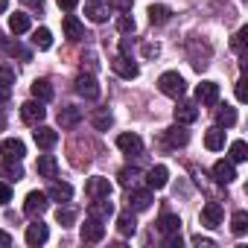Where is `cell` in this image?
<instances>
[{
	"mask_svg": "<svg viewBox=\"0 0 248 248\" xmlns=\"http://www.w3.org/2000/svg\"><path fill=\"white\" fill-rule=\"evenodd\" d=\"M187 53H190V64L196 67V70H204L207 64H210V44L207 41H202V38H193L190 44H187Z\"/></svg>",
	"mask_w": 248,
	"mask_h": 248,
	"instance_id": "1",
	"label": "cell"
},
{
	"mask_svg": "<svg viewBox=\"0 0 248 248\" xmlns=\"http://www.w3.org/2000/svg\"><path fill=\"white\" fill-rule=\"evenodd\" d=\"M158 88H161V93H167V96L178 99V96L184 93V79H181V73L170 70V73H164V76L158 79Z\"/></svg>",
	"mask_w": 248,
	"mask_h": 248,
	"instance_id": "2",
	"label": "cell"
},
{
	"mask_svg": "<svg viewBox=\"0 0 248 248\" xmlns=\"http://www.w3.org/2000/svg\"><path fill=\"white\" fill-rule=\"evenodd\" d=\"M21 117H24V123H30V126H38V123H44V117H47V108H44L41 99H30V102L21 105Z\"/></svg>",
	"mask_w": 248,
	"mask_h": 248,
	"instance_id": "3",
	"label": "cell"
},
{
	"mask_svg": "<svg viewBox=\"0 0 248 248\" xmlns=\"http://www.w3.org/2000/svg\"><path fill=\"white\" fill-rule=\"evenodd\" d=\"M73 88H76V93L85 96V99H99V85H96V79H93L91 73H79L76 82H73Z\"/></svg>",
	"mask_w": 248,
	"mask_h": 248,
	"instance_id": "4",
	"label": "cell"
},
{
	"mask_svg": "<svg viewBox=\"0 0 248 248\" xmlns=\"http://www.w3.org/2000/svg\"><path fill=\"white\" fill-rule=\"evenodd\" d=\"M111 67H114V73L117 76H123V79H138V73H140V67L129 59V56H117V59H111Z\"/></svg>",
	"mask_w": 248,
	"mask_h": 248,
	"instance_id": "5",
	"label": "cell"
},
{
	"mask_svg": "<svg viewBox=\"0 0 248 248\" xmlns=\"http://www.w3.org/2000/svg\"><path fill=\"white\" fill-rule=\"evenodd\" d=\"M47 207H50L47 193H38V190H32V193L27 196V202H24V213H27V216H41Z\"/></svg>",
	"mask_w": 248,
	"mask_h": 248,
	"instance_id": "6",
	"label": "cell"
},
{
	"mask_svg": "<svg viewBox=\"0 0 248 248\" xmlns=\"http://www.w3.org/2000/svg\"><path fill=\"white\" fill-rule=\"evenodd\" d=\"M105 236V222L96 219V216H88L85 225H82V239L85 242H99Z\"/></svg>",
	"mask_w": 248,
	"mask_h": 248,
	"instance_id": "7",
	"label": "cell"
},
{
	"mask_svg": "<svg viewBox=\"0 0 248 248\" xmlns=\"http://www.w3.org/2000/svg\"><path fill=\"white\" fill-rule=\"evenodd\" d=\"M32 138H35V146H38V149H53V146L59 143V132L50 129V126H41V123L35 126Z\"/></svg>",
	"mask_w": 248,
	"mask_h": 248,
	"instance_id": "8",
	"label": "cell"
},
{
	"mask_svg": "<svg viewBox=\"0 0 248 248\" xmlns=\"http://www.w3.org/2000/svg\"><path fill=\"white\" fill-rule=\"evenodd\" d=\"M85 190H88V196H91V199H111V193H114V187H111V181H108V178H102V175H96V178H91Z\"/></svg>",
	"mask_w": 248,
	"mask_h": 248,
	"instance_id": "9",
	"label": "cell"
},
{
	"mask_svg": "<svg viewBox=\"0 0 248 248\" xmlns=\"http://www.w3.org/2000/svg\"><path fill=\"white\" fill-rule=\"evenodd\" d=\"M222 216H225L222 213V204L219 202H207L204 210H202V225L204 228H219L222 225Z\"/></svg>",
	"mask_w": 248,
	"mask_h": 248,
	"instance_id": "10",
	"label": "cell"
},
{
	"mask_svg": "<svg viewBox=\"0 0 248 248\" xmlns=\"http://www.w3.org/2000/svg\"><path fill=\"white\" fill-rule=\"evenodd\" d=\"M164 140H167L172 149H178V146H187V143H190V132L181 126V123H175L172 129H167V132H164Z\"/></svg>",
	"mask_w": 248,
	"mask_h": 248,
	"instance_id": "11",
	"label": "cell"
},
{
	"mask_svg": "<svg viewBox=\"0 0 248 248\" xmlns=\"http://www.w3.org/2000/svg\"><path fill=\"white\" fill-rule=\"evenodd\" d=\"M196 99H199L202 105H216V102H219V85H216V82H202V85L196 88Z\"/></svg>",
	"mask_w": 248,
	"mask_h": 248,
	"instance_id": "12",
	"label": "cell"
},
{
	"mask_svg": "<svg viewBox=\"0 0 248 248\" xmlns=\"http://www.w3.org/2000/svg\"><path fill=\"white\" fill-rule=\"evenodd\" d=\"M233 178H236L233 161H216V164H213V181H216V184H231Z\"/></svg>",
	"mask_w": 248,
	"mask_h": 248,
	"instance_id": "13",
	"label": "cell"
},
{
	"mask_svg": "<svg viewBox=\"0 0 248 248\" xmlns=\"http://www.w3.org/2000/svg\"><path fill=\"white\" fill-rule=\"evenodd\" d=\"M47 236H50V231H47V225L38 219V222H32L30 228H27V245H32V248H38V245H44L47 242Z\"/></svg>",
	"mask_w": 248,
	"mask_h": 248,
	"instance_id": "14",
	"label": "cell"
},
{
	"mask_svg": "<svg viewBox=\"0 0 248 248\" xmlns=\"http://www.w3.org/2000/svg\"><path fill=\"white\" fill-rule=\"evenodd\" d=\"M0 152H3V161H21V158L27 155V146H24L18 138H9V140H3Z\"/></svg>",
	"mask_w": 248,
	"mask_h": 248,
	"instance_id": "15",
	"label": "cell"
},
{
	"mask_svg": "<svg viewBox=\"0 0 248 248\" xmlns=\"http://www.w3.org/2000/svg\"><path fill=\"white\" fill-rule=\"evenodd\" d=\"M79 120H82V108H76V105H64L59 111V126L62 129H76Z\"/></svg>",
	"mask_w": 248,
	"mask_h": 248,
	"instance_id": "16",
	"label": "cell"
},
{
	"mask_svg": "<svg viewBox=\"0 0 248 248\" xmlns=\"http://www.w3.org/2000/svg\"><path fill=\"white\" fill-rule=\"evenodd\" d=\"M152 207V190H132L129 193V210H149Z\"/></svg>",
	"mask_w": 248,
	"mask_h": 248,
	"instance_id": "17",
	"label": "cell"
},
{
	"mask_svg": "<svg viewBox=\"0 0 248 248\" xmlns=\"http://www.w3.org/2000/svg\"><path fill=\"white\" fill-rule=\"evenodd\" d=\"M62 27H64L67 41H82V38H85V27L79 24V18H76V15H64Z\"/></svg>",
	"mask_w": 248,
	"mask_h": 248,
	"instance_id": "18",
	"label": "cell"
},
{
	"mask_svg": "<svg viewBox=\"0 0 248 248\" xmlns=\"http://www.w3.org/2000/svg\"><path fill=\"white\" fill-rule=\"evenodd\" d=\"M167 181H170V170H167V167H152V170L146 172V184H149V190H164Z\"/></svg>",
	"mask_w": 248,
	"mask_h": 248,
	"instance_id": "19",
	"label": "cell"
},
{
	"mask_svg": "<svg viewBox=\"0 0 248 248\" xmlns=\"http://www.w3.org/2000/svg\"><path fill=\"white\" fill-rule=\"evenodd\" d=\"M117 146L126 152V155H138L140 149H143V140L138 138V135H129V132H123L120 138H117Z\"/></svg>",
	"mask_w": 248,
	"mask_h": 248,
	"instance_id": "20",
	"label": "cell"
},
{
	"mask_svg": "<svg viewBox=\"0 0 248 248\" xmlns=\"http://www.w3.org/2000/svg\"><path fill=\"white\" fill-rule=\"evenodd\" d=\"M199 120V108L193 102H178L175 108V123H181V126H187V123H196Z\"/></svg>",
	"mask_w": 248,
	"mask_h": 248,
	"instance_id": "21",
	"label": "cell"
},
{
	"mask_svg": "<svg viewBox=\"0 0 248 248\" xmlns=\"http://www.w3.org/2000/svg\"><path fill=\"white\" fill-rule=\"evenodd\" d=\"M35 170H38V175H41V178H50V181H53V178H56V172H59V161H56L53 155H41Z\"/></svg>",
	"mask_w": 248,
	"mask_h": 248,
	"instance_id": "22",
	"label": "cell"
},
{
	"mask_svg": "<svg viewBox=\"0 0 248 248\" xmlns=\"http://www.w3.org/2000/svg\"><path fill=\"white\" fill-rule=\"evenodd\" d=\"M47 199H56V202H70L73 199V187L64 184V181H53L50 190H47Z\"/></svg>",
	"mask_w": 248,
	"mask_h": 248,
	"instance_id": "23",
	"label": "cell"
},
{
	"mask_svg": "<svg viewBox=\"0 0 248 248\" xmlns=\"http://www.w3.org/2000/svg\"><path fill=\"white\" fill-rule=\"evenodd\" d=\"M117 228H120L123 236H132V233L138 231V219H135V213H132V210H123V213L117 216Z\"/></svg>",
	"mask_w": 248,
	"mask_h": 248,
	"instance_id": "24",
	"label": "cell"
},
{
	"mask_svg": "<svg viewBox=\"0 0 248 248\" xmlns=\"http://www.w3.org/2000/svg\"><path fill=\"white\" fill-rule=\"evenodd\" d=\"M158 231L161 233H178L181 231V219L175 213H161L158 216Z\"/></svg>",
	"mask_w": 248,
	"mask_h": 248,
	"instance_id": "25",
	"label": "cell"
},
{
	"mask_svg": "<svg viewBox=\"0 0 248 248\" xmlns=\"http://www.w3.org/2000/svg\"><path fill=\"white\" fill-rule=\"evenodd\" d=\"M0 178H6V181H21V178H24L21 161H3V164H0Z\"/></svg>",
	"mask_w": 248,
	"mask_h": 248,
	"instance_id": "26",
	"label": "cell"
},
{
	"mask_svg": "<svg viewBox=\"0 0 248 248\" xmlns=\"http://www.w3.org/2000/svg\"><path fill=\"white\" fill-rule=\"evenodd\" d=\"M114 213V204L108 199H93V204L88 207V216H96V219H108Z\"/></svg>",
	"mask_w": 248,
	"mask_h": 248,
	"instance_id": "27",
	"label": "cell"
},
{
	"mask_svg": "<svg viewBox=\"0 0 248 248\" xmlns=\"http://www.w3.org/2000/svg\"><path fill=\"white\" fill-rule=\"evenodd\" d=\"M172 18V9L170 6H164V3H152L149 6V21L152 24H167Z\"/></svg>",
	"mask_w": 248,
	"mask_h": 248,
	"instance_id": "28",
	"label": "cell"
},
{
	"mask_svg": "<svg viewBox=\"0 0 248 248\" xmlns=\"http://www.w3.org/2000/svg\"><path fill=\"white\" fill-rule=\"evenodd\" d=\"M32 96L41 99V102L53 99V85H50V79H35V82H32Z\"/></svg>",
	"mask_w": 248,
	"mask_h": 248,
	"instance_id": "29",
	"label": "cell"
},
{
	"mask_svg": "<svg viewBox=\"0 0 248 248\" xmlns=\"http://www.w3.org/2000/svg\"><path fill=\"white\" fill-rule=\"evenodd\" d=\"M204 146H207L210 152H219V149L225 146V132H222V129H210V132L204 135Z\"/></svg>",
	"mask_w": 248,
	"mask_h": 248,
	"instance_id": "30",
	"label": "cell"
},
{
	"mask_svg": "<svg viewBox=\"0 0 248 248\" xmlns=\"http://www.w3.org/2000/svg\"><path fill=\"white\" fill-rule=\"evenodd\" d=\"M9 30H12L15 35L27 32V30H30V15H27V12H15V15L9 18Z\"/></svg>",
	"mask_w": 248,
	"mask_h": 248,
	"instance_id": "31",
	"label": "cell"
},
{
	"mask_svg": "<svg viewBox=\"0 0 248 248\" xmlns=\"http://www.w3.org/2000/svg\"><path fill=\"white\" fill-rule=\"evenodd\" d=\"M32 44H35L38 50H50V47H53V32H50L47 27L35 30V32H32Z\"/></svg>",
	"mask_w": 248,
	"mask_h": 248,
	"instance_id": "32",
	"label": "cell"
},
{
	"mask_svg": "<svg viewBox=\"0 0 248 248\" xmlns=\"http://www.w3.org/2000/svg\"><path fill=\"white\" fill-rule=\"evenodd\" d=\"M0 53H3V56H21V59H30V50H24L18 41L12 44V41H3V38H0Z\"/></svg>",
	"mask_w": 248,
	"mask_h": 248,
	"instance_id": "33",
	"label": "cell"
},
{
	"mask_svg": "<svg viewBox=\"0 0 248 248\" xmlns=\"http://www.w3.org/2000/svg\"><path fill=\"white\" fill-rule=\"evenodd\" d=\"M231 231L239 233V236L248 231V213H245V210H236V213L231 216Z\"/></svg>",
	"mask_w": 248,
	"mask_h": 248,
	"instance_id": "34",
	"label": "cell"
},
{
	"mask_svg": "<svg viewBox=\"0 0 248 248\" xmlns=\"http://www.w3.org/2000/svg\"><path fill=\"white\" fill-rule=\"evenodd\" d=\"M216 123H219V126H225V129H231L233 123H236V111H233L231 105L219 108V111H216Z\"/></svg>",
	"mask_w": 248,
	"mask_h": 248,
	"instance_id": "35",
	"label": "cell"
},
{
	"mask_svg": "<svg viewBox=\"0 0 248 248\" xmlns=\"http://www.w3.org/2000/svg\"><path fill=\"white\" fill-rule=\"evenodd\" d=\"M111 123H114L111 111H96V114H93V129H99V132H108V129H111Z\"/></svg>",
	"mask_w": 248,
	"mask_h": 248,
	"instance_id": "36",
	"label": "cell"
},
{
	"mask_svg": "<svg viewBox=\"0 0 248 248\" xmlns=\"http://www.w3.org/2000/svg\"><path fill=\"white\" fill-rule=\"evenodd\" d=\"M85 15H88L93 24H102V21H108V9H105V6H99V3H91V6L85 9Z\"/></svg>",
	"mask_w": 248,
	"mask_h": 248,
	"instance_id": "37",
	"label": "cell"
},
{
	"mask_svg": "<svg viewBox=\"0 0 248 248\" xmlns=\"http://www.w3.org/2000/svg\"><path fill=\"white\" fill-rule=\"evenodd\" d=\"M248 158V146H245V140H233L231 143V161L233 164H242Z\"/></svg>",
	"mask_w": 248,
	"mask_h": 248,
	"instance_id": "38",
	"label": "cell"
},
{
	"mask_svg": "<svg viewBox=\"0 0 248 248\" xmlns=\"http://www.w3.org/2000/svg\"><path fill=\"white\" fill-rule=\"evenodd\" d=\"M56 222H59L62 228L73 225V222H76V210H73V207H59V210H56Z\"/></svg>",
	"mask_w": 248,
	"mask_h": 248,
	"instance_id": "39",
	"label": "cell"
},
{
	"mask_svg": "<svg viewBox=\"0 0 248 248\" xmlns=\"http://www.w3.org/2000/svg\"><path fill=\"white\" fill-rule=\"evenodd\" d=\"M0 85H15V70L6 64V62H0Z\"/></svg>",
	"mask_w": 248,
	"mask_h": 248,
	"instance_id": "40",
	"label": "cell"
},
{
	"mask_svg": "<svg viewBox=\"0 0 248 248\" xmlns=\"http://www.w3.org/2000/svg\"><path fill=\"white\" fill-rule=\"evenodd\" d=\"M245 35H248V30H239V32L233 35V41H231V47H233L242 59H245Z\"/></svg>",
	"mask_w": 248,
	"mask_h": 248,
	"instance_id": "41",
	"label": "cell"
},
{
	"mask_svg": "<svg viewBox=\"0 0 248 248\" xmlns=\"http://www.w3.org/2000/svg\"><path fill=\"white\" fill-rule=\"evenodd\" d=\"M117 30H120V32H135V18L120 15V18H117Z\"/></svg>",
	"mask_w": 248,
	"mask_h": 248,
	"instance_id": "42",
	"label": "cell"
},
{
	"mask_svg": "<svg viewBox=\"0 0 248 248\" xmlns=\"http://www.w3.org/2000/svg\"><path fill=\"white\" fill-rule=\"evenodd\" d=\"M138 175H140V172H138L135 167H132V170H129V167H126V170H120V184H126V187H129Z\"/></svg>",
	"mask_w": 248,
	"mask_h": 248,
	"instance_id": "43",
	"label": "cell"
},
{
	"mask_svg": "<svg viewBox=\"0 0 248 248\" xmlns=\"http://www.w3.org/2000/svg\"><path fill=\"white\" fill-rule=\"evenodd\" d=\"M143 56H146V59H158V56H161V44H152V41L143 44Z\"/></svg>",
	"mask_w": 248,
	"mask_h": 248,
	"instance_id": "44",
	"label": "cell"
},
{
	"mask_svg": "<svg viewBox=\"0 0 248 248\" xmlns=\"http://www.w3.org/2000/svg\"><path fill=\"white\" fill-rule=\"evenodd\" d=\"M12 199V187H9V181H0V204H6Z\"/></svg>",
	"mask_w": 248,
	"mask_h": 248,
	"instance_id": "45",
	"label": "cell"
},
{
	"mask_svg": "<svg viewBox=\"0 0 248 248\" xmlns=\"http://www.w3.org/2000/svg\"><path fill=\"white\" fill-rule=\"evenodd\" d=\"M193 245H199V248H213L216 242L207 239V236H202V233H196V236H193Z\"/></svg>",
	"mask_w": 248,
	"mask_h": 248,
	"instance_id": "46",
	"label": "cell"
},
{
	"mask_svg": "<svg viewBox=\"0 0 248 248\" xmlns=\"http://www.w3.org/2000/svg\"><path fill=\"white\" fill-rule=\"evenodd\" d=\"M111 9H117V12H129V9H132V0H111Z\"/></svg>",
	"mask_w": 248,
	"mask_h": 248,
	"instance_id": "47",
	"label": "cell"
},
{
	"mask_svg": "<svg viewBox=\"0 0 248 248\" xmlns=\"http://www.w3.org/2000/svg\"><path fill=\"white\" fill-rule=\"evenodd\" d=\"M236 99H239V102H245V99H248V91H245V79H239V82H236Z\"/></svg>",
	"mask_w": 248,
	"mask_h": 248,
	"instance_id": "48",
	"label": "cell"
},
{
	"mask_svg": "<svg viewBox=\"0 0 248 248\" xmlns=\"http://www.w3.org/2000/svg\"><path fill=\"white\" fill-rule=\"evenodd\" d=\"M167 248H181V236L178 233H167Z\"/></svg>",
	"mask_w": 248,
	"mask_h": 248,
	"instance_id": "49",
	"label": "cell"
},
{
	"mask_svg": "<svg viewBox=\"0 0 248 248\" xmlns=\"http://www.w3.org/2000/svg\"><path fill=\"white\" fill-rule=\"evenodd\" d=\"M76 3H79V0H59V6H62L64 12H73V9H76Z\"/></svg>",
	"mask_w": 248,
	"mask_h": 248,
	"instance_id": "50",
	"label": "cell"
},
{
	"mask_svg": "<svg viewBox=\"0 0 248 248\" xmlns=\"http://www.w3.org/2000/svg\"><path fill=\"white\" fill-rule=\"evenodd\" d=\"M9 93H12V88H9V85H0V105L9 99Z\"/></svg>",
	"mask_w": 248,
	"mask_h": 248,
	"instance_id": "51",
	"label": "cell"
},
{
	"mask_svg": "<svg viewBox=\"0 0 248 248\" xmlns=\"http://www.w3.org/2000/svg\"><path fill=\"white\" fill-rule=\"evenodd\" d=\"M120 53H123V56H129V53H132V41H129V38H123V41H120Z\"/></svg>",
	"mask_w": 248,
	"mask_h": 248,
	"instance_id": "52",
	"label": "cell"
},
{
	"mask_svg": "<svg viewBox=\"0 0 248 248\" xmlns=\"http://www.w3.org/2000/svg\"><path fill=\"white\" fill-rule=\"evenodd\" d=\"M9 245H12V236L6 231H0V248H9Z\"/></svg>",
	"mask_w": 248,
	"mask_h": 248,
	"instance_id": "53",
	"label": "cell"
},
{
	"mask_svg": "<svg viewBox=\"0 0 248 248\" xmlns=\"http://www.w3.org/2000/svg\"><path fill=\"white\" fill-rule=\"evenodd\" d=\"M6 12V0H0V15H3Z\"/></svg>",
	"mask_w": 248,
	"mask_h": 248,
	"instance_id": "54",
	"label": "cell"
},
{
	"mask_svg": "<svg viewBox=\"0 0 248 248\" xmlns=\"http://www.w3.org/2000/svg\"><path fill=\"white\" fill-rule=\"evenodd\" d=\"M3 126H6V120H3V114H0V132H3Z\"/></svg>",
	"mask_w": 248,
	"mask_h": 248,
	"instance_id": "55",
	"label": "cell"
}]
</instances>
